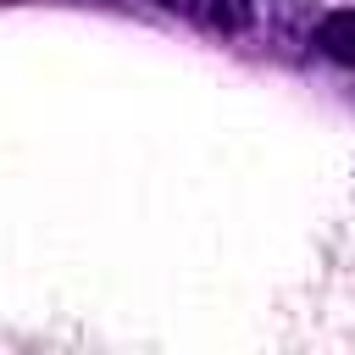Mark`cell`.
Listing matches in <instances>:
<instances>
[{"instance_id":"3","label":"cell","mask_w":355,"mask_h":355,"mask_svg":"<svg viewBox=\"0 0 355 355\" xmlns=\"http://www.w3.org/2000/svg\"><path fill=\"white\" fill-rule=\"evenodd\" d=\"M161 6H166V11H183V17H194V6H200V0H161Z\"/></svg>"},{"instance_id":"1","label":"cell","mask_w":355,"mask_h":355,"mask_svg":"<svg viewBox=\"0 0 355 355\" xmlns=\"http://www.w3.org/2000/svg\"><path fill=\"white\" fill-rule=\"evenodd\" d=\"M316 44H322L327 61L355 67V11H327V17L316 22Z\"/></svg>"},{"instance_id":"2","label":"cell","mask_w":355,"mask_h":355,"mask_svg":"<svg viewBox=\"0 0 355 355\" xmlns=\"http://www.w3.org/2000/svg\"><path fill=\"white\" fill-rule=\"evenodd\" d=\"M194 22L222 28V33H239V28H250V0H200L194 6Z\"/></svg>"}]
</instances>
